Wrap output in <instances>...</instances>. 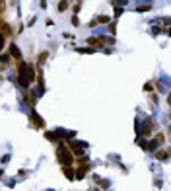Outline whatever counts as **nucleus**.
I'll list each match as a JSON object with an SVG mask.
<instances>
[{
    "instance_id": "obj_16",
    "label": "nucleus",
    "mask_w": 171,
    "mask_h": 191,
    "mask_svg": "<svg viewBox=\"0 0 171 191\" xmlns=\"http://www.w3.org/2000/svg\"><path fill=\"white\" fill-rule=\"evenodd\" d=\"M97 22H99V23H109V18H107V16H99Z\"/></svg>"
},
{
    "instance_id": "obj_17",
    "label": "nucleus",
    "mask_w": 171,
    "mask_h": 191,
    "mask_svg": "<svg viewBox=\"0 0 171 191\" xmlns=\"http://www.w3.org/2000/svg\"><path fill=\"white\" fill-rule=\"evenodd\" d=\"M161 31H165V30H161L160 26H156V27H154V30H152V33H154V35H158V33H161Z\"/></svg>"
},
{
    "instance_id": "obj_20",
    "label": "nucleus",
    "mask_w": 171,
    "mask_h": 191,
    "mask_svg": "<svg viewBox=\"0 0 171 191\" xmlns=\"http://www.w3.org/2000/svg\"><path fill=\"white\" fill-rule=\"evenodd\" d=\"M72 23H74V26H78V23H80V20H78V16H76V14H74V18H72Z\"/></svg>"
},
{
    "instance_id": "obj_18",
    "label": "nucleus",
    "mask_w": 171,
    "mask_h": 191,
    "mask_svg": "<svg viewBox=\"0 0 171 191\" xmlns=\"http://www.w3.org/2000/svg\"><path fill=\"white\" fill-rule=\"evenodd\" d=\"M152 88H154V84H152V82H148V84L144 86V90H146V92H150V90H152Z\"/></svg>"
},
{
    "instance_id": "obj_2",
    "label": "nucleus",
    "mask_w": 171,
    "mask_h": 191,
    "mask_svg": "<svg viewBox=\"0 0 171 191\" xmlns=\"http://www.w3.org/2000/svg\"><path fill=\"white\" fill-rule=\"evenodd\" d=\"M56 158L62 166H74L76 164V156L74 152L68 148V144L64 146V144H60V146H56Z\"/></svg>"
},
{
    "instance_id": "obj_13",
    "label": "nucleus",
    "mask_w": 171,
    "mask_h": 191,
    "mask_svg": "<svg viewBox=\"0 0 171 191\" xmlns=\"http://www.w3.org/2000/svg\"><path fill=\"white\" fill-rule=\"evenodd\" d=\"M58 12H64V10H68V0H58Z\"/></svg>"
},
{
    "instance_id": "obj_22",
    "label": "nucleus",
    "mask_w": 171,
    "mask_h": 191,
    "mask_svg": "<svg viewBox=\"0 0 171 191\" xmlns=\"http://www.w3.org/2000/svg\"><path fill=\"white\" fill-rule=\"evenodd\" d=\"M167 103L171 105V92H169V96H167Z\"/></svg>"
},
{
    "instance_id": "obj_10",
    "label": "nucleus",
    "mask_w": 171,
    "mask_h": 191,
    "mask_svg": "<svg viewBox=\"0 0 171 191\" xmlns=\"http://www.w3.org/2000/svg\"><path fill=\"white\" fill-rule=\"evenodd\" d=\"M10 55H12V57H14V59H16V61H20V59H22V53H20V49H18V45H14V43H12V45H10Z\"/></svg>"
},
{
    "instance_id": "obj_9",
    "label": "nucleus",
    "mask_w": 171,
    "mask_h": 191,
    "mask_svg": "<svg viewBox=\"0 0 171 191\" xmlns=\"http://www.w3.org/2000/svg\"><path fill=\"white\" fill-rule=\"evenodd\" d=\"M154 156H156V160H160V162H165L167 158H171V156H169V150H158Z\"/></svg>"
},
{
    "instance_id": "obj_21",
    "label": "nucleus",
    "mask_w": 171,
    "mask_h": 191,
    "mask_svg": "<svg viewBox=\"0 0 171 191\" xmlns=\"http://www.w3.org/2000/svg\"><path fill=\"white\" fill-rule=\"evenodd\" d=\"M109 30H111V33H117L115 30H117V23H111V26H109Z\"/></svg>"
},
{
    "instance_id": "obj_23",
    "label": "nucleus",
    "mask_w": 171,
    "mask_h": 191,
    "mask_svg": "<svg viewBox=\"0 0 171 191\" xmlns=\"http://www.w3.org/2000/svg\"><path fill=\"white\" fill-rule=\"evenodd\" d=\"M165 33H167V35H171V27H167V30H165Z\"/></svg>"
},
{
    "instance_id": "obj_3",
    "label": "nucleus",
    "mask_w": 171,
    "mask_h": 191,
    "mask_svg": "<svg viewBox=\"0 0 171 191\" xmlns=\"http://www.w3.org/2000/svg\"><path fill=\"white\" fill-rule=\"evenodd\" d=\"M105 43H107V37H88V45H92V47H105Z\"/></svg>"
},
{
    "instance_id": "obj_7",
    "label": "nucleus",
    "mask_w": 171,
    "mask_h": 191,
    "mask_svg": "<svg viewBox=\"0 0 171 191\" xmlns=\"http://www.w3.org/2000/svg\"><path fill=\"white\" fill-rule=\"evenodd\" d=\"M62 172H64V176H66V180H76V170H72L70 166H62Z\"/></svg>"
},
{
    "instance_id": "obj_14",
    "label": "nucleus",
    "mask_w": 171,
    "mask_h": 191,
    "mask_svg": "<svg viewBox=\"0 0 171 191\" xmlns=\"http://www.w3.org/2000/svg\"><path fill=\"white\" fill-rule=\"evenodd\" d=\"M150 8H152L150 4H146V6H138V8H136V12H148Z\"/></svg>"
},
{
    "instance_id": "obj_4",
    "label": "nucleus",
    "mask_w": 171,
    "mask_h": 191,
    "mask_svg": "<svg viewBox=\"0 0 171 191\" xmlns=\"http://www.w3.org/2000/svg\"><path fill=\"white\" fill-rule=\"evenodd\" d=\"M31 123H33L35 129H45V119H41L37 113H35L33 107H31Z\"/></svg>"
},
{
    "instance_id": "obj_19",
    "label": "nucleus",
    "mask_w": 171,
    "mask_h": 191,
    "mask_svg": "<svg viewBox=\"0 0 171 191\" xmlns=\"http://www.w3.org/2000/svg\"><path fill=\"white\" fill-rule=\"evenodd\" d=\"M78 53H93V49H76Z\"/></svg>"
},
{
    "instance_id": "obj_8",
    "label": "nucleus",
    "mask_w": 171,
    "mask_h": 191,
    "mask_svg": "<svg viewBox=\"0 0 171 191\" xmlns=\"http://www.w3.org/2000/svg\"><path fill=\"white\" fill-rule=\"evenodd\" d=\"M23 98H26V102L29 103V107H35V96H33V92L26 90V92H23Z\"/></svg>"
},
{
    "instance_id": "obj_11",
    "label": "nucleus",
    "mask_w": 171,
    "mask_h": 191,
    "mask_svg": "<svg viewBox=\"0 0 171 191\" xmlns=\"http://www.w3.org/2000/svg\"><path fill=\"white\" fill-rule=\"evenodd\" d=\"M154 142H156L158 146H161V144L165 142V135H164V133H158V135L154 136Z\"/></svg>"
},
{
    "instance_id": "obj_5",
    "label": "nucleus",
    "mask_w": 171,
    "mask_h": 191,
    "mask_svg": "<svg viewBox=\"0 0 171 191\" xmlns=\"http://www.w3.org/2000/svg\"><path fill=\"white\" fill-rule=\"evenodd\" d=\"M154 129H156V121H152V119H146L144 129H142V135H144V136H150Z\"/></svg>"
},
{
    "instance_id": "obj_15",
    "label": "nucleus",
    "mask_w": 171,
    "mask_h": 191,
    "mask_svg": "<svg viewBox=\"0 0 171 191\" xmlns=\"http://www.w3.org/2000/svg\"><path fill=\"white\" fill-rule=\"evenodd\" d=\"M4 12H6V2L0 0V14H2V18H4Z\"/></svg>"
},
{
    "instance_id": "obj_12",
    "label": "nucleus",
    "mask_w": 171,
    "mask_h": 191,
    "mask_svg": "<svg viewBox=\"0 0 171 191\" xmlns=\"http://www.w3.org/2000/svg\"><path fill=\"white\" fill-rule=\"evenodd\" d=\"M49 59V53L47 51H43V53H39V57H37V64L41 66V64H45V61Z\"/></svg>"
},
{
    "instance_id": "obj_6",
    "label": "nucleus",
    "mask_w": 171,
    "mask_h": 191,
    "mask_svg": "<svg viewBox=\"0 0 171 191\" xmlns=\"http://www.w3.org/2000/svg\"><path fill=\"white\" fill-rule=\"evenodd\" d=\"M12 35H14V31H12V26L2 18V37H12Z\"/></svg>"
},
{
    "instance_id": "obj_1",
    "label": "nucleus",
    "mask_w": 171,
    "mask_h": 191,
    "mask_svg": "<svg viewBox=\"0 0 171 191\" xmlns=\"http://www.w3.org/2000/svg\"><path fill=\"white\" fill-rule=\"evenodd\" d=\"M16 70H18V82L22 88H29L31 82L37 80V70L33 68V64L26 63V61H16Z\"/></svg>"
}]
</instances>
